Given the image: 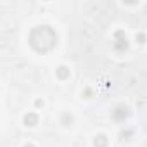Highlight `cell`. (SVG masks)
<instances>
[{
  "mask_svg": "<svg viewBox=\"0 0 147 147\" xmlns=\"http://www.w3.org/2000/svg\"><path fill=\"white\" fill-rule=\"evenodd\" d=\"M28 42H30V47L38 52V54H47L50 52L55 45H57V33L50 28V26H36L30 31V36H28Z\"/></svg>",
  "mask_w": 147,
  "mask_h": 147,
  "instance_id": "obj_1",
  "label": "cell"
},
{
  "mask_svg": "<svg viewBox=\"0 0 147 147\" xmlns=\"http://www.w3.org/2000/svg\"><path fill=\"white\" fill-rule=\"evenodd\" d=\"M126 47H128V40H126L125 33L123 31H118L114 35V49L116 50H126Z\"/></svg>",
  "mask_w": 147,
  "mask_h": 147,
  "instance_id": "obj_2",
  "label": "cell"
},
{
  "mask_svg": "<svg viewBox=\"0 0 147 147\" xmlns=\"http://www.w3.org/2000/svg\"><path fill=\"white\" fill-rule=\"evenodd\" d=\"M128 118V109L125 106H118L114 111H113V119L116 121H125Z\"/></svg>",
  "mask_w": 147,
  "mask_h": 147,
  "instance_id": "obj_3",
  "label": "cell"
},
{
  "mask_svg": "<svg viewBox=\"0 0 147 147\" xmlns=\"http://www.w3.org/2000/svg\"><path fill=\"white\" fill-rule=\"evenodd\" d=\"M107 137L104 135V133H99V135H95V138H94V145L95 147H107Z\"/></svg>",
  "mask_w": 147,
  "mask_h": 147,
  "instance_id": "obj_4",
  "label": "cell"
},
{
  "mask_svg": "<svg viewBox=\"0 0 147 147\" xmlns=\"http://www.w3.org/2000/svg\"><path fill=\"white\" fill-rule=\"evenodd\" d=\"M24 123H26L28 126H35V125L38 123V116H36L35 113H28V114L24 116Z\"/></svg>",
  "mask_w": 147,
  "mask_h": 147,
  "instance_id": "obj_5",
  "label": "cell"
},
{
  "mask_svg": "<svg viewBox=\"0 0 147 147\" xmlns=\"http://www.w3.org/2000/svg\"><path fill=\"white\" fill-rule=\"evenodd\" d=\"M57 78H61V80L69 78V69H67L66 66H59V67H57Z\"/></svg>",
  "mask_w": 147,
  "mask_h": 147,
  "instance_id": "obj_6",
  "label": "cell"
},
{
  "mask_svg": "<svg viewBox=\"0 0 147 147\" xmlns=\"http://www.w3.org/2000/svg\"><path fill=\"white\" fill-rule=\"evenodd\" d=\"M71 121H73V116H69V114H64V116H62V123H64V126H69Z\"/></svg>",
  "mask_w": 147,
  "mask_h": 147,
  "instance_id": "obj_7",
  "label": "cell"
},
{
  "mask_svg": "<svg viewBox=\"0 0 147 147\" xmlns=\"http://www.w3.org/2000/svg\"><path fill=\"white\" fill-rule=\"evenodd\" d=\"M144 40H145V36H144L142 33H140V35H137V42H138V43H144Z\"/></svg>",
  "mask_w": 147,
  "mask_h": 147,
  "instance_id": "obj_8",
  "label": "cell"
},
{
  "mask_svg": "<svg viewBox=\"0 0 147 147\" xmlns=\"http://www.w3.org/2000/svg\"><path fill=\"white\" fill-rule=\"evenodd\" d=\"M24 147H35V145H33V144H26Z\"/></svg>",
  "mask_w": 147,
  "mask_h": 147,
  "instance_id": "obj_9",
  "label": "cell"
}]
</instances>
